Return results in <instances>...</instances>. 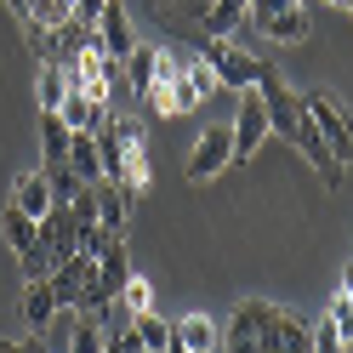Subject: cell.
I'll return each instance as SVG.
<instances>
[{
    "label": "cell",
    "instance_id": "8992f818",
    "mask_svg": "<svg viewBox=\"0 0 353 353\" xmlns=\"http://www.w3.org/2000/svg\"><path fill=\"white\" fill-rule=\"evenodd\" d=\"M228 165H234V131H228V125H205L200 143H194L188 160H183L188 183H211V176H223Z\"/></svg>",
    "mask_w": 353,
    "mask_h": 353
},
{
    "label": "cell",
    "instance_id": "f546056e",
    "mask_svg": "<svg viewBox=\"0 0 353 353\" xmlns=\"http://www.w3.org/2000/svg\"><path fill=\"white\" fill-rule=\"evenodd\" d=\"M69 353H103V330H97V319L80 314V325H69Z\"/></svg>",
    "mask_w": 353,
    "mask_h": 353
},
{
    "label": "cell",
    "instance_id": "4fadbf2b",
    "mask_svg": "<svg viewBox=\"0 0 353 353\" xmlns=\"http://www.w3.org/2000/svg\"><path fill=\"white\" fill-rule=\"evenodd\" d=\"M92 194H97V223L108 228V234H120L125 228V216H131V205H137V200H131V194L114 183V176H97V183H92Z\"/></svg>",
    "mask_w": 353,
    "mask_h": 353
},
{
    "label": "cell",
    "instance_id": "836d02e7",
    "mask_svg": "<svg viewBox=\"0 0 353 353\" xmlns=\"http://www.w3.org/2000/svg\"><path fill=\"white\" fill-rule=\"evenodd\" d=\"M108 6V0H74V23H85V29H97V12Z\"/></svg>",
    "mask_w": 353,
    "mask_h": 353
},
{
    "label": "cell",
    "instance_id": "60d3db41",
    "mask_svg": "<svg viewBox=\"0 0 353 353\" xmlns=\"http://www.w3.org/2000/svg\"><path fill=\"white\" fill-rule=\"evenodd\" d=\"M29 353H40V342H29Z\"/></svg>",
    "mask_w": 353,
    "mask_h": 353
},
{
    "label": "cell",
    "instance_id": "e0dca14e",
    "mask_svg": "<svg viewBox=\"0 0 353 353\" xmlns=\"http://www.w3.org/2000/svg\"><path fill=\"white\" fill-rule=\"evenodd\" d=\"M245 12H251V0H211L200 12V23H205L211 40H234V29L245 23Z\"/></svg>",
    "mask_w": 353,
    "mask_h": 353
},
{
    "label": "cell",
    "instance_id": "277c9868",
    "mask_svg": "<svg viewBox=\"0 0 353 353\" xmlns=\"http://www.w3.org/2000/svg\"><path fill=\"white\" fill-rule=\"evenodd\" d=\"M200 57L211 63L216 85H234V92H251V85H256V74H262V57H256V52H239L234 40H205V46H200Z\"/></svg>",
    "mask_w": 353,
    "mask_h": 353
},
{
    "label": "cell",
    "instance_id": "8fae6325",
    "mask_svg": "<svg viewBox=\"0 0 353 353\" xmlns=\"http://www.w3.org/2000/svg\"><path fill=\"white\" fill-rule=\"evenodd\" d=\"M92 262H97V256H80V251H74V256H63L57 268L46 274V285H52V296H57V307H74V302H80V291H85V279H92Z\"/></svg>",
    "mask_w": 353,
    "mask_h": 353
},
{
    "label": "cell",
    "instance_id": "5bb4252c",
    "mask_svg": "<svg viewBox=\"0 0 353 353\" xmlns=\"http://www.w3.org/2000/svg\"><path fill=\"white\" fill-rule=\"evenodd\" d=\"M40 245H46L57 262L74 256V211L69 205H52L46 216H40Z\"/></svg>",
    "mask_w": 353,
    "mask_h": 353
},
{
    "label": "cell",
    "instance_id": "7a4b0ae2",
    "mask_svg": "<svg viewBox=\"0 0 353 353\" xmlns=\"http://www.w3.org/2000/svg\"><path fill=\"white\" fill-rule=\"evenodd\" d=\"M302 114L314 120V131L330 143V154L347 165L353 160V114H347V103L330 92V85H314V92H302Z\"/></svg>",
    "mask_w": 353,
    "mask_h": 353
},
{
    "label": "cell",
    "instance_id": "52a82bcc",
    "mask_svg": "<svg viewBox=\"0 0 353 353\" xmlns=\"http://www.w3.org/2000/svg\"><path fill=\"white\" fill-rule=\"evenodd\" d=\"M268 307H274V302H262V296L234 302V314H228V325H223L216 353H262V319H268Z\"/></svg>",
    "mask_w": 353,
    "mask_h": 353
},
{
    "label": "cell",
    "instance_id": "ffe728a7",
    "mask_svg": "<svg viewBox=\"0 0 353 353\" xmlns=\"http://www.w3.org/2000/svg\"><path fill=\"white\" fill-rule=\"evenodd\" d=\"M57 314H63V307H57V296H52V285H46V279H29V285H23V319H29L34 330H52Z\"/></svg>",
    "mask_w": 353,
    "mask_h": 353
},
{
    "label": "cell",
    "instance_id": "d4e9b609",
    "mask_svg": "<svg viewBox=\"0 0 353 353\" xmlns=\"http://www.w3.org/2000/svg\"><path fill=\"white\" fill-rule=\"evenodd\" d=\"M34 97H40V108H63V97H69V74H63V63H40Z\"/></svg>",
    "mask_w": 353,
    "mask_h": 353
},
{
    "label": "cell",
    "instance_id": "7402d4cb",
    "mask_svg": "<svg viewBox=\"0 0 353 353\" xmlns=\"http://www.w3.org/2000/svg\"><path fill=\"white\" fill-rule=\"evenodd\" d=\"M69 171L80 176V183H97V176H103V154H97L92 131H74V137H69Z\"/></svg>",
    "mask_w": 353,
    "mask_h": 353
},
{
    "label": "cell",
    "instance_id": "f1b7e54d",
    "mask_svg": "<svg viewBox=\"0 0 353 353\" xmlns=\"http://www.w3.org/2000/svg\"><path fill=\"white\" fill-rule=\"evenodd\" d=\"M120 307H125V314H148V307H154V285L143 279V274H131L125 285H120V296H114Z\"/></svg>",
    "mask_w": 353,
    "mask_h": 353
},
{
    "label": "cell",
    "instance_id": "9a60e30c",
    "mask_svg": "<svg viewBox=\"0 0 353 353\" xmlns=\"http://www.w3.org/2000/svg\"><path fill=\"white\" fill-rule=\"evenodd\" d=\"M69 137H74V125L63 120L57 108H40V160L63 165V160H69Z\"/></svg>",
    "mask_w": 353,
    "mask_h": 353
},
{
    "label": "cell",
    "instance_id": "603a6c76",
    "mask_svg": "<svg viewBox=\"0 0 353 353\" xmlns=\"http://www.w3.org/2000/svg\"><path fill=\"white\" fill-rule=\"evenodd\" d=\"M120 63H125V85H131L137 97H148V85H154V63H160V46H143V40H137V46H131Z\"/></svg>",
    "mask_w": 353,
    "mask_h": 353
},
{
    "label": "cell",
    "instance_id": "9c48e42d",
    "mask_svg": "<svg viewBox=\"0 0 353 353\" xmlns=\"http://www.w3.org/2000/svg\"><path fill=\"white\" fill-rule=\"evenodd\" d=\"M148 103H154V114H188V97H183V52H171L160 46V63H154V85H148Z\"/></svg>",
    "mask_w": 353,
    "mask_h": 353
},
{
    "label": "cell",
    "instance_id": "30bf717a",
    "mask_svg": "<svg viewBox=\"0 0 353 353\" xmlns=\"http://www.w3.org/2000/svg\"><path fill=\"white\" fill-rule=\"evenodd\" d=\"M251 23H256L262 40H274V46H302V40L314 34L307 0H302V6H268V12H251Z\"/></svg>",
    "mask_w": 353,
    "mask_h": 353
},
{
    "label": "cell",
    "instance_id": "2e32d148",
    "mask_svg": "<svg viewBox=\"0 0 353 353\" xmlns=\"http://www.w3.org/2000/svg\"><path fill=\"white\" fill-rule=\"evenodd\" d=\"M176 342H183L188 353H216V342H223V325H216L211 314H188V319H176Z\"/></svg>",
    "mask_w": 353,
    "mask_h": 353
},
{
    "label": "cell",
    "instance_id": "d6986e66",
    "mask_svg": "<svg viewBox=\"0 0 353 353\" xmlns=\"http://www.w3.org/2000/svg\"><path fill=\"white\" fill-rule=\"evenodd\" d=\"M211 92H216V74H211V63H205L200 52H183V97H188V108H200Z\"/></svg>",
    "mask_w": 353,
    "mask_h": 353
},
{
    "label": "cell",
    "instance_id": "484cf974",
    "mask_svg": "<svg viewBox=\"0 0 353 353\" xmlns=\"http://www.w3.org/2000/svg\"><path fill=\"white\" fill-rule=\"evenodd\" d=\"M69 0H29V12L23 17H17V23H40V29H63V23H69Z\"/></svg>",
    "mask_w": 353,
    "mask_h": 353
},
{
    "label": "cell",
    "instance_id": "83f0119b",
    "mask_svg": "<svg viewBox=\"0 0 353 353\" xmlns=\"http://www.w3.org/2000/svg\"><path fill=\"white\" fill-rule=\"evenodd\" d=\"M23 40L34 46L40 63H63V34L57 29H40V23H23Z\"/></svg>",
    "mask_w": 353,
    "mask_h": 353
},
{
    "label": "cell",
    "instance_id": "3957f363",
    "mask_svg": "<svg viewBox=\"0 0 353 353\" xmlns=\"http://www.w3.org/2000/svg\"><path fill=\"white\" fill-rule=\"evenodd\" d=\"M256 97H262V108H268V125L279 131L285 143H296L302 131H307V114H302V97L291 92V85L279 80V69L268 57H262V74H256Z\"/></svg>",
    "mask_w": 353,
    "mask_h": 353
},
{
    "label": "cell",
    "instance_id": "d590c367",
    "mask_svg": "<svg viewBox=\"0 0 353 353\" xmlns=\"http://www.w3.org/2000/svg\"><path fill=\"white\" fill-rule=\"evenodd\" d=\"M342 296L353 302V262H347V268H342Z\"/></svg>",
    "mask_w": 353,
    "mask_h": 353
},
{
    "label": "cell",
    "instance_id": "d6a6232c",
    "mask_svg": "<svg viewBox=\"0 0 353 353\" xmlns=\"http://www.w3.org/2000/svg\"><path fill=\"white\" fill-rule=\"evenodd\" d=\"M342 342H347V336H342V330L330 325V319H319V325H314V353H342Z\"/></svg>",
    "mask_w": 353,
    "mask_h": 353
},
{
    "label": "cell",
    "instance_id": "4316f807",
    "mask_svg": "<svg viewBox=\"0 0 353 353\" xmlns=\"http://www.w3.org/2000/svg\"><path fill=\"white\" fill-rule=\"evenodd\" d=\"M40 171H46V188H52V205H69V200H74V194L85 188V183H80V176L69 171V160H63V165H40Z\"/></svg>",
    "mask_w": 353,
    "mask_h": 353
},
{
    "label": "cell",
    "instance_id": "b9f144b4",
    "mask_svg": "<svg viewBox=\"0 0 353 353\" xmlns=\"http://www.w3.org/2000/svg\"><path fill=\"white\" fill-rule=\"evenodd\" d=\"M347 17H353V0H347Z\"/></svg>",
    "mask_w": 353,
    "mask_h": 353
},
{
    "label": "cell",
    "instance_id": "74e56055",
    "mask_svg": "<svg viewBox=\"0 0 353 353\" xmlns=\"http://www.w3.org/2000/svg\"><path fill=\"white\" fill-rule=\"evenodd\" d=\"M0 353H29V342H0Z\"/></svg>",
    "mask_w": 353,
    "mask_h": 353
},
{
    "label": "cell",
    "instance_id": "ac0fdd59",
    "mask_svg": "<svg viewBox=\"0 0 353 353\" xmlns=\"http://www.w3.org/2000/svg\"><path fill=\"white\" fill-rule=\"evenodd\" d=\"M12 205L29 211V216H46L52 211V188H46V171H23L12 183Z\"/></svg>",
    "mask_w": 353,
    "mask_h": 353
},
{
    "label": "cell",
    "instance_id": "e575fe53",
    "mask_svg": "<svg viewBox=\"0 0 353 353\" xmlns=\"http://www.w3.org/2000/svg\"><path fill=\"white\" fill-rule=\"evenodd\" d=\"M171 6H183V12H194V17H200V12L211 6V0H171Z\"/></svg>",
    "mask_w": 353,
    "mask_h": 353
},
{
    "label": "cell",
    "instance_id": "6da1fadb",
    "mask_svg": "<svg viewBox=\"0 0 353 353\" xmlns=\"http://www.w3.org/2000/svg\"><path fill=\"white\" fill-rule=\"evenodd\" d=\"M92 137H97V154H103V176H114L131 200H143V194L154 188V165H148V137H143V125L108 114L103 125H92Z\"/></svg>",
    "mask_w": 353,
    "mask_h": 353
},
{
    "label": "cell",
    "instance_id": "7c38bea8",
    "mask_svg": "<svg viewBox=\"0 0 353 353\" xmlns=\"http://www.w3.org/2000/svg\"><path fill=\"white\" fill-rule=\"evenodd\" d=\"M97 40H103L108 57H125L131 46H137V29H131V17H125L120 0H108V6L97 12Z\"/></svg>",
    "mask_w": 353,
    "mask_h": 353
},
{
    "label": "cell",
    "instance_id": "5b68a950",
    "mask_svg": "<svg viewBox=\"0 0 353 353\" xmlns=\"http://www.w3.org/2000/svg\"><path fill=\"white\" fill-rule=\"evenodd\" d=\"M234 165H245V160H256V148L268 143V108H262V97H256V85L251 92H239V103H234Z\"/></svg>",
    "mask_w": 353,
    "mask_h": 353
},
{
    "label": "cell",
    "instance_id": "8d00e7d4",
    "mask_svg": "<svg viewBox=\"0 0 353 353\" xmlns=\"http://www.w3.org/2000/svg\"><path fill=\"white\" fill-rule=\"evenodd\" d=\"M0 6H6L12 17H23V12H29V0H0Z\"/></svg>",
    "mask_w": 353,
    "mask_h": 353
},
{
    "label": "cell",
    "instance_id": "cb8c5ba5",
    "mask_svg": "<svg viewBox=\"0 0 353 353\" xmlns=\"http://www.w3.org/2000/svg\"><path fill=\"white\" fill-rule=\"evenodd\" d=\"M131 336H137V347L143 353H165V342H171V325L160 319V314H154V307H148V314H131Z\"/></svg>",
    "mask_w": 353,
    "mask_h": 353
},
{
    "label": "cell",
    "instance_id": "4dcf8cb0",
    "mask_svg": "<svg viewBox=\"0 0 353 353\" xmlns=\"http://www.w3.org/2000/svg\"><path fill=\"white\" fill-rule=\"evenodd\" d=\"M52 268H57V256H52V251L40 245V239H34V245L23 251V274H29V279H46Z\"/></svg>",
    "mask_w": 353,
    "mask_h": 353
},
{
    "label": "cell",
    "instance_id": "ba28073f",
    "mask_svg": "<svg viewBox=\"0 0 353 353\" xmlns=\"http://www.w3.org/2000/svg\"><path fill=\"white\" fill-rule=\"evenodd\" d=\"M262 353H314V325L296 307H268V319H262Z\"/></svg>",
    "mask_w": 353,
    "mask_h": 353
},
{
    "label": "cell",
    "instance_id": "ab89813d",
    "mask_svg": "<svg viewBox=\"0 0 353 353\" xmlns=\"http://www.w3.org/2000/svg\"><path fill=\"white\" fill-rule=\"evenodd\" d=\"M325 6H347V0H325Z\"/></svg>",
    "mask_w": 353,
    "mask_h": 353
},
{
    "label": "cell",
    "instance_id": "f35d334b",
    "mask_svg": "<svg viewBox=\"0 0 353 353\" xmlns=\"http://www.w3.org/2000/svg\"><path fill=\"white\" fill-rule=\"evenodd\" d=\"M342 353H353V336H347V342H342Z\"/></svg>",
    "mask_w": 353,
    "mask_h": 353
},
{
    "label": "cell",
    "instance_id": "44dd1931",
    "mask_svg": "<svg viewBox=\"0 0 353 353\" xmlns=\"http://www.w3.org/2000/svg\"><path fill=\"white\" fill-rule=\"evenodd\" d=\"M0 234H6V251H17V256H23L34 239H40V216H29V211L6 205V211H0Z\"/></svg>",
    "mask_w": 353,
    "mask_h": 353
},
{
    "label": "cell",
    "instance_id": "1f68e13d",
    "mask_svg": "<svg viewBox=\"0 0 353 353\" xmlns=\"http://www.w3.org/2000/svg\"><path fill=\"white\" fill-rule=\"evenodd\" d=\"M325 319H330V325H336V330H342V336H353V302H347L342 291H336V296H330V302H325Z\"/></svg>",
    "mask_w": 353,
    "mask_h": 353
}]
</instances>
